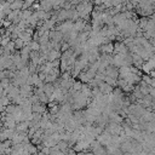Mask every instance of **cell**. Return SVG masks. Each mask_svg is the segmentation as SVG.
<instances>
[{"label":"cell","instance_id":"obj_1","mask_svg":"<svg viewBox=\"0 0 155 155\" xmlns=\"http://www.w3.org/2000/svg\"><path fill=\"white\" fill-rule=\"evenodd\" d=\"M31 111H33V113L44 114V113L46 111V107H44V103L36 102V103H33V104H31Z\"/></svg>","mask_w":155,"mask_h":155},{"label":"cell","instance_id":"obj_2","mask_svg":"<svg viewBox=\"0 0 155 155\" xmlns=\"http://www.w3.org/2000/svg\"><path fill=\"white\" fill-rule=\"evenodd\" d=\"M24 5V0H11L10 1V10L16 11V10H22Z\"/></svg>","mask_w":155,"mask_h":155},{"label":"cell","instance_id":"obj_3","mask_svg":"<svg viewBox=\"0 0 155 155\" xmlns=\"http://www.w3.org/2000/svg\"><path fill=\"white\" fill-rule=\"evenodd\" d=\"M101 50H102V52L103 53H113L114 52V44H111V42H107V44H103L102 45V47H101Z\"/></svg>","mask_w":155,"mask_h":155},{"label":"cell","instance_id":"obj_4","mask_svg":"<svg viewBox=\"0 0 155 155\" xmlns=\"http://www.w3.org/2000/svg\"><path fill=\"white\" fill-rule=\"evenodd\" d=\"M59 56H61V54H59V52H58V51H56V50H53V48H52L51 51H48V53L46 54V57H47L48 62H52V61L57 59Z\"/></svg>","mask_w":155,"mask_h":155},{"label":"cell","instance_id":"obj_5","mask_svg":"<svg viewBox=\"0 0 155 155\" xmlns=\"http://www.w3.org/2000/svg\"><path fill=\"white\" fill-rule=\"evenodd\" d=\"M28 46L30 47V50H31V51H36V52H39V51H40V44H39L36 40L28 42Z\"/></svg>","mask_w":155,"mask_h":155},{"label":"cell","instance_id":"obj_6","mask_svg":"<svg viewBox=\"0 0 155 155\" xmlns=\"http://www.w3.org/2000/svg\"><path fill=\"white\" fill-rule=\"evenodd\" d=\"M13 42H15V48H22L25 44L23 42V40L22 39H19V38H17V39H15L13 40Z\"/></svg>","mask_w":155,"mask_h":155},{"label":"cell","instance_id":"obj_7","mask_svg":"<svg viewBox=\"0 0 155 155\" xmlns=\"http://www.w3.org/2000/svg\"><path fill=\"white\" fill-rule=\"evenodd\" d=\"M143 81H144L147 85H149V86H154V80H153L151 76H148V75L143 76Z\"/></svg>","mask_w":155,"mask_h":155},{"label":"cell","instance_id":"obj_8","mask_svg":"<svg viewBox=\"0 0 155 155\" xmlns=\"http://www.w3.org/2000/svg\"><path fill=\"white\" fill-rule=\"evenodd\" d=\"M71 87H73V91H80L81 87H82V84H81L80 81H79V82H74Z\"/></svg>","mask_w":155,"mask_h":155},{"label":"cell","instance_id":"obj_9","mask_svg":"<svg viewBox=\"0 0 155 155\" xmlns=\"http://www.w3.org/2000/svg\"><path fill=\"white\" fill-rule=\"evenodd\" d=\"M45 155H50V153H51V148H48V147H45V148H42V150H41Z\"/></svg>","mask_w":155,"mask_h":155},{"label":"cell","instance_id":"obj_10","mask_svg":"<svg viewBox=\"0 0 155 155\" xmlns=\"http://www.w3.org/2000/svg\"><path fill=\"white\" fill-rule=\"evenodd\" d=\"M5 108H6V105H4V104L0 103V113H4L5 111Z\"/></svg>","mask_w":155,"mask_h":155},{"label":"cell","instance_id":"obj_11","mask_svg":"<svg viewBox=\"0 0 155 155\" xmlns=\"http://www.w3.org/2000/svg\"><path fill=\"white\" fill-rule=\"evenodd\" d=\"M79 155H93V153H80Z\"/></svg>","mask_w":155,"mask_h":155}]
</instances>
